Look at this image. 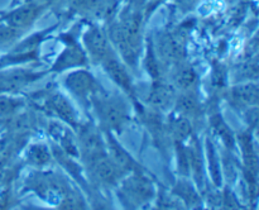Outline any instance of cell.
Wrapping results in <instances>:
<instances>
[{
  "label": "cell",
  "instance_id": "6da1fadb",
  "mask_svg": "<svg viewBox=\"0 0 259 210\" xmlns=\"http://www.w3.org/2000/svg\"><path fill=\"white\" fill-rule=\"evenodd\" d=\"M99 113L101 119L113 128L121 127L126 119L125 108L114 100H105L99 104Z\"/></svg>",
  "mask_w": 259,
  "mask_h": 210
},
{
  "label": "cell",
  "instance_id": "7a4b0ae2",
  "mask_svg": "<svg viewBox=\"0 0 259 210\" xmlns=\"http://www.w3.org/2000/svg\"><path fill=\"white\" fill-rule=\"evenodd\" d=\"M67 86L77 95H86V94H91L96 88V82L94 81L93 76L88 72H80L71 73L66 80Z\"/></svg>",
  "mask_w": 259,
  "mask_h": 210
},
{
  "label": "cell",
  "instance_id": "3957f363",
  "mask_svg": "<svg viewBox=\"0 0 259 210\" xmlns=\"http://www.w3.org/2000/svg\"><path fill=\"white\" fill-rule=\"evenodd\" d=\"M86 43H88L86 46H88L89 51L93 55V57L103 61L104 58H106L109 56L110 50H109L106 38L99 30H94V32L89 33L88 37H86Z\"/></svg>",
  "mask_w": 259,
  "mask_h": 210
},
{
  "label": "cell",
  "instance_id": "277c9868",
  "mask_svg": "<svg viewBox=\"0 0 259 210\" xmlns=\"http://www.w3.org/2000/svg\"><path fill=\"white\" fill-rule=\"evenodd\" d=\"M81 142H82V147L86 153L91 157V161H95L100 157V154H103V142L94 131H89V129L83 131L81 133Z\"/></svg>",
  "mask_w": 259,
  "mask_h": 210
},
{
  "label": "cell",
  "instance_id": "5b68a950",
  "mask_svg": "<svg viewBox=\"0 0 259 210\" xmlns=\"http://www.w3.org/2000/svg\"><path fill=\"white\" fill-rule=\"evenodd\" d=\"M104 65H105L106 71L110 73L111 77L116 81L118 83H120L125 90H131V78H129L128 73H126L125 68L119 63L118 60H115L114 57L108 56L106 58H104Z\"/></svg>",
  "mask_w": 259,
  "mask_h": 210
},
{
  "label": "cell",
  "instance_id": "8992f818",
  "mask_svg": "<svg viewBox=\"0 0 259 210\" xmlns=\"http://www.w3.org/2000/svg\"><path fill=\"white\" fill-rule=\"evenodd\" d=\"M93 162L94 166H95L96 174L101 180L106 182H114L118 179L120 167L115 162H111L108 158H101V156Z\"/></svg>",
  "mask_w": 259,
  "mask_h": 210
},
{
  "label": "cell",
  "instance_id": "52a82bcc",
  "mask_svg": "<svg viewBox=\"0 0 259 210\" xmlns=\"http://www.w3.org/2000/svg\"><path fill=\"white\" fill-rule=\"evenodd\" d=\"M232 96L238 104L250 105L257 103L258 100V88L255 85H240L233 89Z\"/></svg>",
  "mask_w": 259,
  "mask_h": 210
},
{
  "label": "cell",
  "instance_id": "ba28073f",
  "mask_svg": "<svg viewBox=\"0 0 259 210\" xmlns=\"http://www.w3.org/2000/svg\"><path fill=\"white\" fill-rule=\"evenodd\" d=\"M172 90L163 85H158L152 90L149 100L156 106H166L171 101Z\"/></svg>",
  "mask_w": 259,
  "mask_h": 210
},
{
  "label": "cell",
  "instance_id": "9c48e42d",
  "mask_svg": "<svg viewBox=\"0 0 259 210\" xmlns=\"http://www.w3.org/2000/svg\"><path fill=\"white\" fill-rule=\"evenodd\" d=\"M111 152H113L114 156V162L118 164L120 169L124 170H134L136 169V164H134L133 159L131 158V156H128L124 149H121L115 142H113V146H111Z\"/></svg>",
  "mask_w": 259,
  "mask_h": 210
},
{
  "label": "cell",
  "instance_id": "30bf717a",
  "mask_svg": "<svg viewBox=\"0 0 259 210\" xmlns=\"http://www.w3.org/2000/svg\"><path fill=\"white\" fill-rule=\"evenodd\" d=\"M129 190L137 197H141V199H148L152 195L151 184L147 182L144 179H141V177H136V179L129 182Z\"/></svg>",
  "mask_w": 259,
  "mask_h": 210
},
{
  "label": "cell",
  "instance_id": "8fae6325",
  "mask_svg": "<svg viewBox=\"0 0 259 210\" xmlns=\"http://www.w3.org/2000/svg\"><path fill=\"white\" fill-rule=\"evenodd\" d=\"M52 106L53 109H55V110L62 116V118H65L66 120L68 121H73V118H75V115H73V110L63 96L56 95L55 98L52 99Z\"/></svg>",
  "mask_w": 259,
  "mask_h": 210
},
{
  "label": "cell",
  "instance_id": "7c38bea8",
  "mask_svg": "<svg viewBox=\"0 0 259 210\" xmlns=\"http://www.w3.org/2000/svg\"><path fill=\"white\" fill-rule=\"evenodd\" d=\"M162 53L169 60H180L184 53V46L176 39H167L162 45Z\"/></svg>",
  "mask_w": 259,
  "mask_h": 210
},
{
  "label": "cell",
  "instance_id": "4fadbf2b",
  "mask_svg": "<svg viewBox=\"0 0 259 210\" xmlns=\"http://www.w3.org/2000/svg\"><path fill=\"white\" fill-rule=\"evenodd\" d=\"M83 61V55L78 48H68L65 53L62 55L61 60L57 62V67L63 68L67 66H73L75 63H80Z\"/></svg>",
  "mask_w": 259,
  "mask_h": 210
},
{
  "label": "cell",
  "instance_id": "5bb4252c",
  "mask_svg": "<svg viewBox=\"0 0 259 210\" xmlns=\"http://www.w3.org/2000/svg\"><path fill=\"white\" fill-rule=\"evenodd\" d=\"M176 81L181 88H190L196 81V73L191 67H184L177 73Z\"/></svg>",
  "mask_w": 259,
  "mask_h": 210
},
{
  "label": "cell",
  "instance_id": "9a60e30c",
  "mask_svg": "<svg viewBox=\"0 0 259 210\" xmlns=\"http://www.w3.org/2000/svg\"><path fill=\"white\" fill-rule=\"evenodd\" d=\"M212 125H214L215 131L222 136L223 141L228 144V146H233V136L232 132L229 131V128L227 127V124L222 120V119L218 116V118L212 119Z\"/></svg>",
  "mask_w": 259,
  "mask_h": 210
},
{
  "label": "cell",
  "instance_id": "2e32d148",
  "mask_svg": "<svg viewBox=\"0 0 259 210\" xmlns=\"http://www.w3.org/2000/svg\"><path fill=\"white\" fill-rule=\"evenodd\" d=\"M29 159L34 163L42 164L50 159V153H48L47 148L43 146H34L30 148L29 151Z\"/></svg>",
  "mask_w": 259,
  "mask_h": 210
},
{
  "label": "cell",
  "instance_id": "e0dca14e",
  "mask_svg": "<svg viewBox=\"0 0 259 210\" xmlns=\"http://www.w3.org/2000/svg\"><path fill=\"white\" fill-rule=\"evenodd\" d=\"M197 103L195 96H192L191 94H185L184 96H181L179 100V108L181 109L184 113H192V111L196 109Z\"/></svg>",
  "mask_w": 259,
  "mask_h": 210
},
{
  "label": "cell",
  "instance_id": "ac0fdd59",
  "mask_svg": "<svg viewBox=\"0 0 259 210\" xmlns=\"http://www.w3.org/2000/svg\"><path fill=\"white\" fill-rule=\"evenodd\" d=\"M33 10L32 9H24V10H20L19 13L14 15V23L15 24H19V25H24L27 24L28 22H30V19L33 18Z\"/></svg>",
  "mask_w": 259,
  "mask_h": 210
},
{
  "label": "cell",
  "instance_id": "d6986e66",
  "mask_svg": "<svg viewBox=\"0 0 259 210\" xmlns=\"http://www.w3.org/2000/svg\"><path fill=\"white\" fill-rule=\"evenodd\" d=\"M175 132L177 133V136L186 137L191 132V127H190V123L186 119H179L175 123Z\"/></svg>",
  "mask_w": 259,
  "mask_h": 210
}]
</instances>
